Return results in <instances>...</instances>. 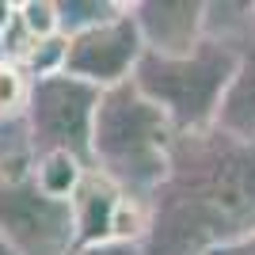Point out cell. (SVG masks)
<instances>
[{
	"instance_id": "obj_13",
	"label": "cell",
	"mask_w": 255,
	"mask_h": 255,
	"mask_svg": "<svg viewBox=\"0 0 255 255\" xmlns=\"http://www.w3.org/2000/svg\"><path fill=\"white\" fill-rule=\"evenodd\" d=\"M27 96H31V76L15 61L0 57V122H19L27 111Z\"/></svg>"
},
{
	"instance_id": "obj_18",
	"label": "cell",
	"mask_w": 255,
	"mask_h": 255,
	"mask_svg": "<svg viewBox=\"0 0 255 255\" xmlns=\"http://www.w3.org/2000/svg\"><path fill=\"white\" fill-rule=\"evenodd\" d=\"M0 255H15V252H11V244L4 240V236H0Z\"/></svg>"
},
{
	"instance_id": "obj_5",
	"label": "cell",
	"mask_w": 255,
	"mask_h": 255,
	"mask_svg": "<svg viewBox=\"0 0 255 255\" xmlns=\"http://www.w3.org/2000/svg\"><path fill=\"white\" fill-rule=\"evenodd\" d=\"M65 76H73L80 84L96 88V92H111V88L126 84L133 69L141 61V38L137 27L129 19V8L118 19L103 23L88 34L65 38Z\"/></svg>"
},
{
	"instance_id": "obj_3",
	"label": "cell",
	"mask_w": 255,
	"mask_h": 255,
	"mask_svg": "<svg viewBox=\"0 0 255 255\" xmlns=\"http://www.w3.org/2000/svg\"><path fill=\"white\" fill-rule=\"evenodd\" d=\"M233 69L236 53L202 38L183 57L141 53L129 84L168 118L175 133H198V129H213L217 122V107L233 80Z\"/></svg>"
},
{
	"instance_id": "obj_6",
	"label": "cell",
	"mask_w": 255,
	"mask_h": 255,
	"mask_svg": "<svg viewBox=\"0 0 255 255\" xmlns=\"http://www.w3.org/2000/svg\"><path fill=\"white\" fill-rule=\"evenodd\" d=\"M141 50L156 57H183L202 42V0H129Z\"/></svg>"
},
{
	"instance_id": "obj_2",
	"label": "cell",
	"mask_w": 255,
	"mask_h": 255,
	"mask_svg": "<svg viewBox=\"0 0 255 255\" xmlns=\"http://www.w3.org/2000/svg\"><path fill=\"white\" fill-rule=\"evenodd\" d=\"M175 129L137 88L118 84L99 92L92 118V168L129 198H149L168 171Z\"/></svg>"
},
{
	"instance_id": "obj_15",
	"label": "cell",
	"mask_w": 255,
	"mask_h": 255,
	"mask_svg": "<svg viewBox=\"0 0 255 255\" xmlns=\"http://www.w3.org/2000/svg\"><path fill=\"white\" fill-rule=\"evenodd\" d=\"M15 19L31 38H50L57 34V4L53 0H19L15 4Z\"/></svg>"
},
{
	"instance_id": "obj_14",
	"label": "cell",
	"mask_w": 255,
	"mask_h": 255,
	"mask_svg": "<svg viewBox=\"0 0 255 255\" xmlns=\"http://www.w3.org/2000/svg\"><path fill=\"white\" fill-rule=\"evenodd\" d=\"M65 38L61 34H50V38H34L31 53L23 57V73L31 76V80H46V76H57L65 73Z\"/></svg>"
},
{
	"instance_id": "obj_8",
	"label": "cell",
	"mask_w": 255,
	"mask_h": 255,
	"mask_svg": "<svg viewBox=\"0 0 255 255\" xmlns=\"http://www.w3.org/2000/svg\"><path fill=\"white\" fill-rule=\"evenodd\" d=\"M213 126L240 141H255V42L236 53L233 80L225 88V99L217 107Z\"/></svg>"
},
{
	"instance_id": "obj_7",
	"label": "cell",
	"mask_w": 255,
	"mask_h": 255,
	"mask_svg": "<svg viewBox=\"0 0 255 255\" xmlns=\"http://www.w3.org/2000/svg\"><path fill=\"white\" fill-rule=\"evenodd\" d=\"M122 198L115 183L99 175L96 168H88V175L80 179V187L69 198V213H73V233H76V248L88 244H107L111 240V217L115 206Z\"/></svg>"
},
{
	"instance_id": "obj_11",
	"label": "cell",
	"mask_w": 255,
	"mask_h": 255,
	"mask_svg": "<svg viewBox=\"0 0 255 255\" xmlns=\"http://www.w3.org/2000/svg\"><path fill=\"white\" fill-rule=\"evenodd\" d=\"M53 4H57V34L61 38L96 31L129 8V0H53Z\"/></svg>"
},
{
	"instance_id": "obj_12",
	"label": "cell",
	"mask_w": 255,
	"mask_h": 255,
	"mask_svg": "<svg viewBox=\"0 0 255 255\" xmlns=\"http://www.w3.org/2000/svg\"><path fill=\"white\" fill-rule=\"evenodd\" d=\"M149 233V198H129L122 194L115 206V217H111V240L115 244H137Z\"/></svg>"
},
{
	"instance_id": "obj_17",
	"label": "cell",
	"mask_w": 255,
	"mask_h": 255,
	"mask_svg": "<svg viewBox=\"0 0 255 255\" xmlns=\"http://www.w3.org/2000/svg\"><path fill=\"white\" fill-rule=\"evenodd\" d=\"M11 15H15V0H0V34L8 31Z\"/></svg>"
},
{
	"instance_id": "obj_1",
	"label": "cell",
	"mask_w": 255,
	"mask_h": 255,
	"mask_svg": "<svg viewBox=\"0 0 255 255\" xmlns=\"http://www.w3.org/2000/svg\"><path fill=\"white\" fill-rule=\"evenodd\" d=\"M255 236V141L221 129L175 133L149 194L141 255H217Z\"/></svg>"
},
{
	"instance_id": "obj_4",
	"label": "cell",
	"mask_w": 255,
	"mask_h": 255,
	"mask_svg": "<svg viewBox=\"0 0 255 255\" xmlns=\"http://www.w3.org/2000/svg\"><path fill=\"white\" fill-rule=\"evenodd\" d=\"M99 92L73 76H46L31 80V96L23 111V126L34 156L38 152H69L92 168V118Z\"/></svg>"
},
{
	"instance_id": "obj_16",
	"label": "cell",
	"mask_w": 255,
	"mask_h": 255,
	"mask_svg": "<svg viewBox=\"0 0 255 255\" xmlns=\"http://www.w3.org/2000/svg\"><path fill=\"white\" fill-rule=\"evenodd\" d=\"M65 255H141L137 244H115V240H107V244H88V248H73V252Z\"/></svg>"
},
{
	"instance_id": "obj_9",
	"label": "cell",
	"mask_w": 255,
	"mask_h": 255,
	"mask_svg": "<svg viewBox=\"0 0 255 255\" xmlns=\"http://www.w3.org/2000/svg\"><path fill=\"white\" fill-rule=\"evenodd\" d=\"M202 38L240 53L255 42V0H202Z\"/></svg>"
},
{
	"instance_id": "obj_10",
	"label": "cell",
	"mask_w": 255,
	"mask_h": 255,
	"mask_svg": "<svg viewBox=\"0 0 255 255\" xmlns=\"http://www.w3.org/2000/svg\"><path fill=\"white\" fill-rule=\"evenodd\" d=\"M84 175H88V164L69 156V152H38L34 156V171H31L34 187L46 198H53V202H69Z\"/></svg>"
}]
</instances>
